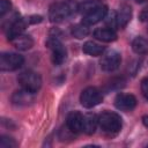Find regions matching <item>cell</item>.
<instances>
[{
	"instance_id": "cell-1",
	"label": "cell",
	"mask_w": 148,
	"mask_h": 148,
	"mask_svg": "<svg viewBox=\"0 0 148 148\" xmlns=\"http://www.w3.org/2000/svg\"><path fill=\"white\" fill-rule=\"evenodd\" d=\"M77 5L73 1H60L51 5L49 9V18L53 23H60L67 20L77 10Z\"/></svg>"
},
{
	"instance_id": "cell-2",
	"label": "cell",
	"mask_w": 148,
	"mask_h": 148,
	"mask_svg": "<svg viewBox=\"0 0 148 148\" xmlns=\"http://www.w3.org/2000/svg\"><path fill=\"white\" fill-rule=\"evenodd\" d=\"M98 126L106 134H117L123 126V120L120 116L116 112L104 111L98 116Z\"/></svg>"
},
{
	"instance_id": "cell-3",
	"label": "cell",
	"mask_w": 148,
	"mask_h": 148,
	"mask_svg": "<svg viewBox=\"0 0 148 148\" xmlns=\"http://www.w3.org/2000/svg\"><path fill=\"white\" fill-rule=\"evenodd\" d=\"M46 46L51 51V60L54 65L59 66L61 65L67 57V51L61 40L57 35H50V37L46 40Z\"/></svg>"
},
{
	"instance_id": "cell-4",
	"label": "cell",
	"mask_w": 148,
	"mask_h": 148,
	"mask_svg": "<svg viewBox=\"0 0 148 148\" xmlns=\"http://www.w3.org/2000/svg\"><path fill=\"white\" fill-rule=\"evenodd\" d=\"M18 83L21 84L22 88L32 91V92H37L40 87H42V77L38 73L32 72V71H25L22 72L18 75Z\"/></svg>"
},
{
	"instance_id": "cell-5",
	"label": "cell",
	"mask_w": 148,
	"mask_h": 148,
	"mask_svg": "<svg viewBox=\"0 0 148 148\" xmlns=\"http://www.w3.org/2000/svg\"><path fill=\"white\" fill-rule=\"evenodd\" d=\"M24 62V58L17 53L3 52L0 56V69L3 72H10L20 68Z\"/></svg>"
},
{
	"instance_id": "cell-6",
	"label": "cell",
	"mask_w": 148,
	"mask_h": 148,
	"mask_svg": "<svg viewBox=\"0 0 148 148\" xmlns=\"http://www.w3.org/2000/svg\"><path fill=\"white\" fill-rule=\"evenodd\" d=\"M103 99L102 92L96 87H87L82 90L80 95V102L82 106L87 109H91L96 105H98Z\"/></svg>"
},
{
	"instance_id": "cell-7",
	"label": "cell",
	"mask_w": 148,
	"mask_h": 148,
	"mask_svg": "<svg viewBox=\"0 0 148 148\" xmlns=\"http://www.w3.org/2000/svg\"><path fill=\"white\" fill-rule=\"evenodd\" d=\"M28 24H29L28 17H20L17 15L13 16L12 20L5 27V31H6V35H7L8 39H12L13 37L23 34V31H24V29L27 28Z\"/></svg>"
},
{
	"instance_id": "cell-8",
	"label": "cell",
	"mask_w": 148,
	"mask_h": 148,
	"mask_svg": "<svg viewBox=\"0 0 148 148\" xmlns=\"http://www.w3.org/2000/svg\"><path fill=\"white\" fill-rule=\"evenodd\" d=\"M120 62H121L120 53L116 50H110L103 54L99 65L104 72H113L120 66Z\"/></svg>"
},
{
	"instance_id": "cell-9",
	"label": "cell",
	"mask_w": 148,
	"mask_h": 148,
	"mask_svg": "<svg viewBox=\"0 0 148 148\" xmlns=\"http://www.w3.org/2000/svg\"><path fill=\"white\" fill-rule=\"evenodd\" d=\"M106 15H108V7L103 3H101V5L96 6L95 8H92L91 10H89L88 13L83 14L82 23L89 27V25L98 23L99 21L105 18Z\"/></svg>"
},
{
	"instance_id": "cell-10",
	"label": "cell",
	"mask_w": 148,
	"mask_h": 148,
	"mask_svg": "<svg viewBox=\"0 0 148 148\" xmlns=\"http://www.w3.org/2000/svg\"><path fill=\"white\" fill-rule=\"evenodd\" d=\"M34 99H35V92L29 91L24 88L14 91V94L12 95V98H10L13 105H15L17 108L28 106L34 102Z\"/></svg>"
},
{
	"instance_id": "cell-11",
	"label": "cell",
	"mask_w": 148,
	"mask_h": 148,
	"mask_svg": "<svg viewBox=\"0 0 148 148\" xmlns=\"http://www.w3.org/2000/svg\"><path fill=\"white\" fill-rule=\"evenodd\" d=\"M114 106L121 111H131L136 106V98L132 94L120 92L114 98Z\"/></svg>"
},
{
	"instance_id": "cell-12",
	"label": "cell",
	"mask_w": 148,
	"mask_h": 148,
	"mask_svg": "<svg viewBox=\"0 0 148 148\" xmlns=\"http://www.w3.org/2000/svg\"><path fill=\"white\" fill-rule=\"evenodd\" d=\"M132 18V8L128 5H120L117 12H114V20H116V28L123 29L125 28Z\"/></svg>"
},
{
	"instance_id": "cell-13",
	"label": "cell",
	"mask_w": 148,
	"mask_h": 148,
	"mask_svg": "<svg viewBox=\"0 0 148 148\" xmlns=\"http://www.w3.org/2000/svg\"><path fill=\"white\" fill-rule=\"evenodd\" d=\"M66 126L74 134L83 132V114L79 111H72L66 118Z\"/></svg>"
},
{
	"instance_id": "cell-14",
	"label": "cell",
	"mask_w": 148,
	"mask_h": 148,
	"mask_svg": "<svg viewBox=\"0 0 148 148\" xmlns=\"http://www.w3.org/2000/svg\"><path fill=\"white\" fill-rule=\"evenodd\" d=\"M9 42L15 49L21 50V51H27L34 46V39L31 38V36L25 35V34L17 35L13 37L12 39H9Z\"/></svg>"
},
{
	"instance_id": "cell-15",
	"label": "cell",
	"mask_w": 148,
	"mask_h": 148,
	"mask_svg": "<svg viewBox=\"0 0 148 148\" xmlns=\"http://www.w3.org/2000/svg\"><path fill=\"white\" fill-rule=\"evenodd\" d=\"M94 37L101 42L110 43L117 39V34L112 28H98L94 31Z\"/></svg>"
},
{
	"instance_id": "cell-16",
	"label": "cell",
	"mask_w": 148,
	"mask_h": 148,
	"mask_svg": "<svg viewBox=\"0 0 148 148\" xmlns=\"http://www.w3.org/2000/svg\"><path fill=\"white\" fill-rule=\"evenodd\" d=\"M98 126V116L95 113H87L83 116V132L88 135L94 134Z\"/></svg>"
},
{
	"instance_id": "cell-17",
	"label": "cell",
	"mask_w": 148,
	"mask_h": 148,
	"mask_svg": "<svg viewBox=\"0 0 148 148\" xmlns=\"http://www.w3.org/2000/svg\"><path fill=\"white\" fill-rule=\"evenodd\" d=\"M82 51L86 54H89V56H92V57H97V56H101L104 52V46H102L101 44L95 43L92 40H88V42H86L83 44Z\"/></svg>"
},
{
	"instance_id": "cell-18",
	"label": "cell",
	"mask_w": 148,
	"mask_h": 148,
	"mask_svg": "<svg viewBox=\"0 0 148 148\" xmlns=\"http://www.w3.org/2000/svg\"><path fill=\"white\" fill-rule=\"evenodd\" d=\"M132 50L136 54H148V40L141 36H138L132 42Z\"/></svg>"
},
{
	"instance_id": "cell-19",
	"label": "cell",
	"mask_w": 148,
	"mask_h": 148,
	"mask_svg": "<svg viewBox=\"0 0 148 148\" xmlns=\"http://www.w3.org/2000/svg\"><path fill=\"white\" fill-rule=\"evenodd\" d=\"M88 34H89V28H88V25H86V24H83V23L76 24V25L72 27V35H73L75 38L81 39V38L86 37Z\"/></svg>"
},
{
	"instance_id": "cell-20",
	"label": "cell",
	"mask_w": 148,
	"mask_h": 148,
	"mask_svg": "<svg viewBox=\"0 0 148 148\" xmlns=\"http://www.w3.org/2000/svg\"><path fill=\"white\" fill-rule=\"evenodd\" d=\"M102 2L101 1H97V0H90V1H86V2H83V3H81V5H79V7H77V10L83 15V14H86V13H88L89 10H91L92 8H95L96 6H98V5H101Z\"/></svg>"
},
{
	"instance_id": "cell-21",
	"label": "cell",
	"mask_w": 148,
	"mask_h": 148,
	"mask_svg": "<svg viewBox=\"0 0 148 148\" xmlns=\"http://www.w3.org/2000/svg\"><path fill=\"white\" fill-rule=\"evenodd\" d=\"M16 146H17V142L13 138H10L8 135H2L1 136V139H0V147H2V148H14Z\"/></svg>"
},
{
	"instance_id": "cell-22",
	"label": "cell",
	"mask_w": 148,
	"mask_h": 148,
	"mask_svg": "<svg viewBox=\"0 0 148 148\" xmlns=\"http://www.w3.org/2000/svg\"><path fill=\"white\" fill-rule=\"evenodd\" d=\"M12 8V3L9 0H0V16H3Z\"/></svg>"
},
{
	"instance_id": "cell-23",
	"label": "cell",
	"mask_w": 148,
	"mask_h": 148,
	"mask_svg": "<svg viewBox=\"0 0 148 148\" xmlns=\"http://www.w3.org/2000/svg\"><path fill=\"white\" fill-rule=\"evenodd\" d=\"M141 91H142V95L148 99V77L142 79V81H141Z\"/></svg>"
},
{
	"instance_id": "cell-24",
	"label": "cell",
	"mask_w": 148,
	"mask_h": 148,
	"mask_svg": "<svg viewBox=\"0 0 148 148\" xmlns=\"http://www.w3.org/2000/svg\"><path fill=\"white\" fill-rule=\"evenodd\" d=\"M139 20L141 22H148V7H146L141 10V13L139 14Z\"/></svg>"
},
{
	"instance_id": "cell-25",
	"label": "cell",
	"mask_w": 148,
	"mask_h": 148,
	"mask_svg": "<svg viewBox=\"0 0 148 148\" xmlns=\"http://www.w3.org/2000/svg\"><path fill=\"white\" fill-rule=\"evenodd\" d=\"M142 123H143V125L148 128V116H143V117H142Z\"/></svg>"
},
{
	"instance_id": "cell-26",
	"label": "cell",
	"mask_w": 148,
	"mask_h": 148,
	"mask_svg": "<svg viewBox=\"0 0 148 148\" xmlns=\"http://www.w3.org/2000/svg\"><path fill=\"white\" fill-rule=\"evenodd\" d=\"M138 3H145V2H147L148 0H135Z\"/></svg>"
}]
</instances>
